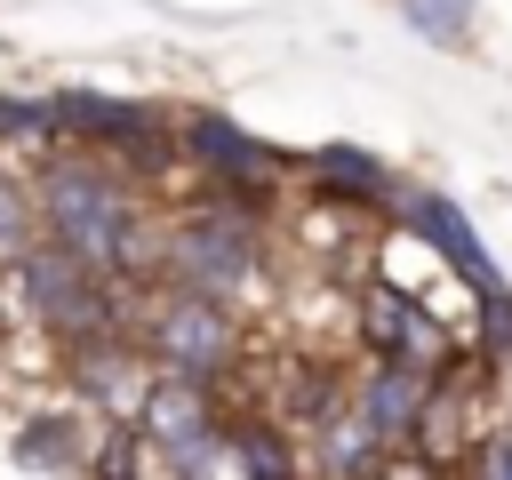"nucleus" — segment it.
Masks as SVG:
<instances>
[{"label":"nucleus","instance_id":"nucleus-1","mask_svg":"<svg viewBox=\"0 0 512 480\" xmlns=\"http://www.w3.org/2000/svg\"><path fill=\"white\" fill-rule=\"evenodd\" d=\"M32 232L56 240L64 256H80L88 272H112L128 288H152L160 280V224L144 208V192L80 152V144H56L40 152V176H32Z\"/></svg>","mask_w":512,"mask_h":480},{"label":"nucleus","instance_id":"nucleus-18","mask_svg":"<svg viewBox=\"0 0 512 480\" xmlns=\"http://www.w3.org/2000/svg\"><path fill=\"white\" fill-rule=\"evenodd\" d=\"M144 456H152V448L136 440V424H104V432L88 440V464H80V472H88V480H144Z\"/></svg>","mask_w":512,"mask_h":480},{"label":"nucleus","instance_id":"nucleus-23","mask_svg":"<svg viewBox=\"0 0 512 480\" xmlns=\"http://www.w3.org/2000/svg\"><path fill=\"white\" fill-rule=\"evenodd\" d=\"M0 288H8V272H0Z\"/></svg>","mask_w":512,"mask_h":480},{"label":"nucleus","instance_id":"nucleus-8","mask_svg":"<svg viewBox=\"0 0 512 480\" xmlns=\"http://www.w3.org/2000/svg\"><path fill=\"white\" fill-rule=\"evenodd\" d=\"M352 336H360L368 360H400V368H416V376L448 368V352L464 344V336H448V328L416 304V288H400V280H368V288L352 296Z\"/></svg>","mask_w":512,"mask_h":480},{"label":"nucleus","instance_id":"nucleus-19","mask_svg":"<svg viewBox=\"0 0 512 480\" xmlns=\"http://www.w3.org/2000/svg\"><path fill=\"white\" fill-rule=\"evenodd\" d=\"M480 360H512V288H496V296H472V336H464Z\"/></svg>","mask_w":512,"mask_h":480},{"label":"nucleus","instance_id":"nucleus-7","mask_svg":"<svg viewBox=\"0 0 512 480\" xmlns=\"http://www.w3.org/2000/svg\"><path fill=\"white\" fill-rule=\"evenodd\" d=\"M176 160H192L232 208H272V192H280V176H288V160L264 144V136H248L240 120H224L216 104H200V112H176Z\"/></svg>","mask_w":512,"mask_h":480},{"label":"nucleus","instance_id":"nucleus-2","mask_svg":"<svg viewBox=\"0 0 512 480\" xmlns=\"http://www.w3.org/2000/svg\"><path fill=\"white\" fill-rule=\"evenodd\" d=\"M0 272H8V296L32 312V328H40L56 352H80V344H96V336L136 328V288L112 280V272H88L80 256H64V248L40 240V232H32Z\"/></svg>","mask_w":512,"mask_h":480},{"label":"nucleus","instance_id":"nucleus-5","mask_svg":"<svg viewBox=\"0 0 512 480\" xmlns=\"http://www.w3.org/2000/svg\"><path fill=\"white\" fill-rule=\"evenodd\" d=\"M136 344H144L152 376H184V384L224 392L240 368V312L200 288H160L152 304H136Z\"/></svg>","mask_w":512,"mask_h":480},{"label":"nucleus","instance_id":"nucleus-3","mask_svg":"<svg viewBox=\"0 0 512 480\" xmlns=\"http://www.w3.org/2000/svg\"><path fill=\"white\" fill-rule=\"evenodd\" d=\"M264 272V216L216 200H192L160 224V288H200V296H240Z\"/></svg>","mask_w":512,"mask_h":480},{"label":"nucleus","instance_id":"nucleus-21","mask_svg":"<svg viewBox=\"0 0 512 480\" xmlns=\"http://www.w3.org/2000/svg\"><path fill=\"white\" fill-rule=\"evenodd\" d=\"M472 480H512V432H488V440H472Z\"/></svg>","mask_w":512,"mask_h":480},{"label":"nucleus","instance_id":"nucleus-22","mask_svg":"<svg viewBox=\"0 0 512 480\" xmlns=\"http://www.w3.org/2000/svg\"><path fill=\"white\" fill-rule=\"evenodd\" d=\"M368 480H440V464H432L424 448H384V464H376Z\"/></svg>","mask_w":512,"mask_h":480},{"label":"nucleus","instance_id":"nucleus-13","mask_svg":"<svg viewBox=\"0 0 512 480\" xmlns=\"http://www.w3.org/2000/svg\"><path fill=\"white\" fill-rule=\"evenodd\" d=\"M224 464H240V480H304L296 432L264 408H224Z\"/></svg>","mask_w":512,"mask_h":480},{"label":"nucleus","instance_id":"nucleus-9","mask_svg":"<svg viewBox=\"0 0 512 480\" xmlns=\"http://www.w3.org/2000/svg\"><path fill=\"white\" fill-rule=\"evenodd\" d=\"M384 216H392L400 232H416V240H424V248H432V256H440V264H448V272H456V280H464L472 296H496V288H504L496 256L480 248L472 216H464V208H456L448 192H432V184H400V192L384 200Z\"/></svg>","mask_w":512,"mask_h":480},{"label":"nucleus","instance_id":"nucleus-12","mask_svg":"<svg viewBox=\"0 0 512 480\" xmlns=\"http://www.w3.org/2000/svg\"><path fill=\"white\" fill-rule=\"evenodd\" d=\"M304 176H312V192H320V208H384L392 192H400V176L368 152V144H320V152H304L296 160Z\"/></svg>","mask_w":512,"mask_h":480},{"label":"nucleus","instance_id":"nucleus-10","mask_svg":"<svg viewBox=\"0 0 512 480\" xmlns=\"http://www.w3.org/2000/svg\"><path fill=\"white\" fill-rule=\"evenodd\" d=\"M64 368H72V392H80L104 424H128V416H136V400H144V384H152V360H144L136 328H120V336H96V344L64 352Z\"/></svg>","mask_w":512,"mask_h":480},{"label":"nucleus","instance_id":"nucleus-6","mask_svg":"<svg viewBox=\"0 0 512 480\" xmlns=\"http://www.w3.org/2000/svg\"><path fill=\"white\" fill-rule=\"evenodd\" d=\"M128 424H136V440L160 456L168 480H216V464H224V400H216L208 384L152 376Z\"/></svg>","mask_w":512,"mask_h":480},{"label":"nucleus","instance_id":"nucleus-15","mask_svg":"<svg viewBox=\"0 0 512 480\" xmlns=\"http://www.w3.org/2000/svg\"><path fill=\"white\" fill-rule=\"evenodd\" d=\"M312 464L328 472V480H368L376 464H384V440L360 424V408L344 400L328 424H312Z\"/></svg>","mask_w":512,"mask_h":480},{"label":"nucleus","instance_id":"nucleus-20","mask_svg":"<svg viewBox=\"0 0 512 480\" xmlns=\"http://www.w3.org/2000/svg\"><path fill=\"white\" fill-rule=\"evenodd\" d=\"M24 240H32V192H24V184L0 168V264H8Z\"/></svg>","mask_w":512,"mask_h":480},{"label":"nucleus","instance_id":"nucleus-17","mask_svg":"<svg viewBox=\"0 0 512 480\" xmlns=\"http://www.w3.org/2000/svg\"><path fill=\"white\" fill-rule=\"evenodd\" d=\"M400 24L432 48H472V24H480V0H400Z\"/></svg>","mask_w":512,"mask_h":480},{"label":"nucleus","instance_id":"nucleus-4","mask_svg":"<svg viewBox=\"0 0 512 480\" xmlns=\"http://www.w3.org/2000/svg\"><path fill=\"white\" fill-rule=\"evenodd\" d=\"M56 112V144H80L96 160H112L136 192H152L168 168H176V120L144 96H96V88H56L48 96Z\"/></svg>","mask_w":512,"mask_h":480},{"label":"nucleus","instance_id":"nucleus-14","mask_svg":"<svg viewBox=\"0 0 512 480\" xmlns=\"http://www.w3.org/2000/svg\"><path fill=\"white\" fill-rule=\"evenodd\" d=\"M16 464H24V472H80V464H88V416H80V408H40V416H24Z\"/></svg>","mask_w":512,"mask_h":480},{"label":"nucleus","instance_id":"nucleus-16","mask_svg":"<svg viewBox=\"0 0 512 480\" xmlns=\"http://www.w3.org/2000/svg\"><path fill=\"white\" fill-rule=\"evenodd\" d=\"M280 400H288V416L280 424H328L344 400H352V384H344V368L336 360H288V384H280Z\"/></svg>","mask_w":512,"mask_h":480},{"label":"nucleus","instance_id":"nucleus-11","mask_svg":"<svg viewBox=\"0 0 512 480\" xmlns=\"http://www.w3.org/2000/svg\"><path fill=\"white\" fill-rule=\"evenodd\" d=\"M352 408H360V424H368L384 448H416L424 408H432V376H416V368H400V360H368L360 384H352Z\"/></svg>","mask_w":512,"mask_h":480}]
</instances>
